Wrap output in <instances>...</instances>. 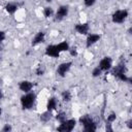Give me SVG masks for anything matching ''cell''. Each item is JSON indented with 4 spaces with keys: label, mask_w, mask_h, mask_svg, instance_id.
Instances as JSON below:
<instances>
[{
    "label": "cell",
    "mask_w": 132,
    "mask_h": 132,
    "mask_svg": "<svg viewBox=\"0 0 132 132\" xmlns=\"http://www.w3.org/2000/svg\"><path fill=\"white\" fill-rule=\"evenodd\" d=\"M4 8H5V10H6L8 13L13 14V13L19 9V4L13 3V2H9V3H7V4L5 5Z\"/></svg>",
    "instance_id": "obj_14"
},
{
    "label": "cell",
    "mask_w": 132,
    "mask_h": 132,
    "mask_svg": "<svg viewBox=\"0 0 132 132\" xmlns=\"http://www.w3.org/2000/svg\"><path fill=\"white\" fill-rule=\"evenodd\" d=\"M0 35H1V39H0V40H1V41H4V40H5V32H4V31H1V32H0Z\"/></svg>",
    "instance_id": "obj_29"
},
{
    "label": "cell",
    "mask_w": 132,
    "mask_h": 132,
    "mask_svg": "<svg viewBox=\"0 0 132 132\" xmlns=\"http://www.w3.org/2000/svg\"><path fill=\"white\" fill-rule=\"evenodd\" d=\"M127 82H128V84H130V85H132V76H129V77H128Z\"/></svg>",
    "instance_id": "obj_30"
},
{
    "label": "cell",
    "mask_w": 132,
    "mask_h": 132,
    "mask_svg": "<svg viewBox=\"0 0 132 132\" xmlns=\"http://www.w3.org/2000/svg\"><path fill=\"white\" fill-rule=\"evenodd\" d=\"M52 119H53L52 111H50V110H47V109H46V111H44V112H42V113L40 114V121H41L42 123H47V122H50Z\"/></svg>",
    "instance_id": "obj_16"
},
{
    "label": "cell",
    "mask_w": 132,
    "mask_h": 132,
    "mask_svg": "<svg viewBox=\"0 0 132 132\" xmlns=\"http://www.w3.org/2000/svg\"><path fill=\"white\" fill-rule=\"evenodd\" d=\"M98 66L102 69V71H108L112 68V59L109 56H105L100 60Z\"/></svg>",
    "instance_id": "obj_6"
},
{
    "label": "cell",
    "mask_w": 132,
    "mask_h": 132,
    "mask_svg": "<svg viewBox=\"0 0 132 132\" xmlns=\"http://www.w3.org/2000/svg\"><path fill=\"white\" fill-rule=\"evenodd\" d=\"M75 126H76V120L75 119H67L64 122L60 123V125L57 127V131H59V132H71Z\"/></svg>",
    "instance_id": "obj_3"
},
{
    "label": "cell",
    "mask_w": 132,
    "mask_h": 132,
    "mask_svg": "<svg viewBox=\"0 0 132 132\" xmlns=\"http://www.w3.org/2000/svg\"><path fill=\"white\" fill-rule=\"evenodd\" d=\"M68 12H69L68 6H67V5H61V6L57 9V11H56V13H55V21H56V22H60V21L64 20V19L68 15Z\"/></svg>",
    "instance_id": "obj_5"
},
{
    "label": "cell",
    "mask_w": 132,
    "mask_h": 132,
    "mask_svg": "<svg viewBox=\"0 0 132 132\" xmlns=\"http://www.w3.org/2000/svg\"><path fill=\"white\" fill-rule=\"evenodd\" d=\"M56 120L59 122V123H62L64 122L65 120H67V117H66V113L64 111H60L56 114Z\"/></svg>",
    "instance_id": "obj_20"
},
{
    "label": "cell",
    "mask_w": 132,
    "mask_h": 132,
    "mask_svg": "<svg viewBox=\"0 0 132 132\" xmlns=\"http://www.w3.org/2000/svg\"><path fill=\"white\" fill-rule=\"evenodd\" d=\"M11 130H12V127L9 124H5L3 126V128L1 129V132H10Z\"/></svg>",
    "instance_id": "obj_24"
},
{
    "label": "cell",
    "mask_w": 132,
    "mask_h": 132,
    "mask_svg": "<svg viewBox=\"0 0 132 132\" xmlns=\"http://www.w3.org/2000/svg\"><path fill=\"white\" fill-rule=\"evenodd\" d=\"M128 33L132 35V27H131V28H129V30H128Z\"/></svg>",
    "instance_id": "obj_31"
},
{
    "label": "cell",
    "mask_w": 132,
    "mask_h": 132,
    "mask_svg": "<svg viewBox=\"0 0 132 132\" xmlns=\"http://www.w3.org/2000/svg\"><path fill=\"white\" fill-rule=\"evenodd\" d=\"M44 39H45V33L42 32V31L37 32V33L34 35V37L32 38L31 45H32V46H36V45H38L39 43H42V42L44 41Z\"/></svg>",
    "instance_id": "obj_12"
},
{
    "label": "cell",
    "mask_w": 132,
    "mask_h": 132,
    "mask_svg": "<svg viewBox=\"0 0 132 132\" xmlns=\"http://www.w3.org/2000/svg\"><path fill=\"white\" fill-rule=\"evenodd\" d=\"M43 73H44V68L42 67V65H39L36 69V74L37 75H43Z\"/></svg>",
    "instance_id": "obj_26"
},
{
    "label": "cell",
    "mask_w": 132,
    "mask_h": 132,
    "mask_svg": "<svg viewBox=\"0 0 132 132\" xmlns=\"http://www.w3.org/2000/svg\"><path fill=\"white\" fill-rule=\"evenodd\" d=\"M61 97H62V100L64 102H69L71 100V92L69 90H64L62 93H61Z\"/></svg>",
    "instance_id": "obj_18"
},
{
    "label": "cell",
    "mask_w": 132,
    "mask_h": 132,
    "mask_svg": "<svg viewBox=\"0 0 132 132\" xmlns=\"http://www.w3.org/2000/svg\"><path fill=\"white\" fill-rule=\"evenodd\" d=\"M44 54L45 56L47 57H51V58H59L60 56V52L57 47V44H50L45 47V51H44Z\"/></svg>",
    "instance_id": "obj_8"
},
{
    "label": "cell",
    "mask_w": 132,
    "mask_h": 132,
    "mask_svg": "<svg viewBox=\"0 0 132 132\" xmlns=\"http://www.w3.org/2000/svg\"><path fill=\"white\" fill-rule=\"evenodd\" d=\"M101 38L100 34H96V33H90L87 35V39H86V47H91L92 45H94L96 42H98Z\"/></svg>",
    "instance_id": "obj_9"
},
{
    "label": "cell",
    "mask_w": 132,
    "mask_h": 132,
    "mask_svg": "<svg viewBox=\"0 0 132 132\" xmlns=\"http://www.w3.org/2000/svg\"><path fill=\"white\" fill-rule=\"evenodd\" d=\"M72 66V62H64V63H61L58 67H57V74L61 77H64L66 75V73L70 70Z\"/></svg>",
    "instance_id": "obj_7"
},
{
    "label": "cell",
    "mask_w": 132,
    "mask_h": 132,
    "mask_svg": "<svg viewBox=\"0 0 132 132\" xmlns=\"http://www.w3.org/2000/svg\"><path fill=\"white\" fill-rule=\"evenodd\" d=\"M57 47H58L59 52L62 53V52H68L69 48H70V45H69V43L67 41H62V42L57 44Z\"/></svg>",
    "instance_id": "obj_17"
},
{
    "label": "cell",
    "mask_w": 132,
    "mask_h": 132,
    "mask_svg": "<svg viewBox=\"0 0 132 132\" xmlns=\"http://www.w3.org/2000/svg\"><path fill=\"white\" fill-rule=\"evenodd\" d=\"M74 30L81 35H88L89 30H90V26L88 23H78L74 26Z\"/></svg>",
    "instance_id": "obj_10"
},
{
    "label": "cell",
    "mask_w": 132,
    "mask_h": 132,
    "mask_svg": "<svg viewBox=\"0 0 132 132\" xmlns=\"http://www.w3.org/2000/svg\"><path fill=\"white\" fill-rule=\"evenodd\" d=\"M117 120V113L116 112H110L108 116H107V120L106 122H109V123H112Z\"/></svg>",
    "instance_id": "obj_22"
},
{
    "label": "cell",
    "mask_w": 132,
    "mask_h": 132,
    "mask_svg": "<svg viewBox=\"0 0 132 132\" xmlns=\"http://www.w3.org/2000/svg\"><path fill=\"white\" fill-rule=\"evenodd\" d=\"M79 124L82 126L84 131L86 132H95L97 130V124L89 114H84L78 119Z\"/></svg>",
    "instance_id": "obj_1"
},
{
    "label": "cell",
    "mask_w": 132,
    "mask_h": 132,
    "mask_svg": "<svg viewBox=\"0 0 132 132\" xmlns=\"http://www.w3.org/2000/svg\"><path fill=\"white\" fill-rule=\"evenodd\" d=\"M129 12L127 9H119L116 10L112 15H111V21L113 24H122L126 21V19L128 18Z\"/></svg>",
    "instance_id": "obj_4"
},
{
    "label": "cell",
    "mask_w": 132,
    "mask_h": 132,
    "mask_svg": "<svg viewBox=\"0 0 132 132\" xmlns=\"http://www.w3.org/2000/svg\"><path fill=\"white\" fill-rule=\"evenodd\" d=\"M57 104H58V102H57L56 97H51V98L47 100L46 109L50 110V111H53V110H55V109L57 108Z\"/></svg>",
    "instance_id": "obj_15"
},
{
    "label": "cell",
    "mask_w": 132,
    "mask_h": 132,
    "mask_svg": "<svg viewBox=\"0 0 132 132\" xmlns=\"http://www.w3.org/2000/svg\"><path fill=\"white\" fill-rule=\"evenodd\" d=\"M120 72H127V68H126V65L124 62H120L117 66H114L112 68V71H111V74L114 75L116 73H120Z\"/></svg>",
    "instance_id": "obj_13"
},
{
    "label": "cell",
    "mask_w": 132,
    "mask_h": 132,
    "mask_svg": "<svg viewBox=\"0 0 132 132\" xmlns=\"http://www.w3.org/2000/svg\"><path fill=\"white\" fill-rule=\"evenodd\" d=\"M97 0H84V4L86 7H91L96 3Z\"/></svg>",
    "instance_id": "obj_23"
},
{
    "label": "cell",
    "mask_w": 132,
    "mask_h": 132,
    "mask_svg": "<svg viewBox=\"0 0 132 132\" xmlns=\"http://www.w3.org/2000/svg\"><path fill=\"white\" fill-rule=\"evenodd\" d=\"M102 69L99 67V66H97V67H95L93 70H92V76L93 77H98V76H100L101 74H102Z\"/></svg>",
    "instance_id": "obj_21"
},
{
    "label": "cell",
    "mask_w": 132,
    "mask_h": 132,
    "mask_svg": "<svg viewBox=\"0 0 132 132\" xmlns=\"http://www.w3.org/2000/svg\"><path fill=\"white\" fill-rule=\"evenodd\" d=\"M19 89H20L22 92H24V93H29V92H31L32 89H33V82L30 81V80H27V79L21 80V81L19 82Z\"/></svg>",
    "instance_id": "obj_11"
},
{
    "label": "cell",
    "mask_w": 132,
    "mask_h": 132,
    "mask_svg": "<svg viewBox=\"0 0 132 132\" xmlns=\"http://www.w3.org/2000/svg\"><path fill=\"white\" fill-rule=\"evenodd\" d=\"M36 102V94L33 92L25 93L21 97V105L23 109H31Z\"/></svg>",
    "instance_id": "obj_2"
},
{
    "label": "cell",
    "mask_w": 132,
    "mask_h": 132,
    "mask_svg": "<svg viewBox=\"0 0 132 132\" xmlns=\"http://www.w3.org/2000/svg\"><path fill=\"white\" fill-rule=\"evenodd\" d=\"M45 1H46V2H47V3H51V2H52V1H53V0H45Z\"/></svg>",
    "instance_id": "obj_32"
},
{
    "label": "cell",
    "mask_w": 132,
    "mask_h": 132,
    "mask_svg": "<svg viewBox=\"0 0 132 132\" xmlns=\"http://www.w3.org/2000/svg\"><path fill=\"white\" fill-rule=\"evenodd\" d=\"M53 14H54V9H53V7H51V6H46V7H44L43 8V15H44V18H51V16H53Z\"/></svg>",
    "instance_id": "obj_19"
},
{
    "label": "cell",
    "mask_w": 132,
    "mask_h": 132,
    "mask_svg": "<svg viewBox=\"0 0 132 132\" xmlns=\"http://www.w3.org/2000/svg\"><path fill=\"white\" fill-rule=\"evenodd\" d=\"M126 126H127L128 129L132 130V119H130V120H128V121L126 122Z\"/></svg>",
    "instance_id": "obj_28"
},
{
    "label": "cell",
    "mask_w": 132,
    "mask_h": 132,
    "mask_svg": "<svg viewBox=\"0 0 132 132\" xmlns=\"http://www.w3.org/2000/svg\"><path fill=\"white\" fill-rule=\"evenodd\" d=\"M105 130H106V131H109V132H112V131H113V129H112V127H111V123L106 122V125H105Z\"/></svg>",
    "instance_id": "obj_27"
},
{
    "label": "cell",
    "mask_w": 132,
    "mask_h": 132,
    "mask_svg": "<svg viewBox=\"0 0 132 132\" xmlns=\"http://www.w3.org/2000/svg\"><path fill=\"white\" fill-rule=\"evenodd\" d=\"M68 52H69V54H70V56H71V57H76V56L78 55L77 50H76L75 47H70Z\"/></svg>",
    "instance_id": "obj_25"
}]
</instances>
